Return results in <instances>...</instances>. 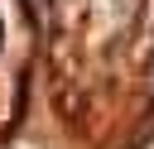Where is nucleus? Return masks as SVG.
Listing matches in <instances>:
<instances>
[{"label":"nucleus","mask_w":154,"mask_h":149,"mask_svg":"<svg viewBox=\"0 0 154 149\" xmlns=\"http://www.w3.org/2000/svg\"><path fill=\"white\" fill-rule=\"evenodd\" d=\"M29 10H34L38 19H43V14H48V0H29Z\"/></svg>","instance_id":"1"}]
</instances>
